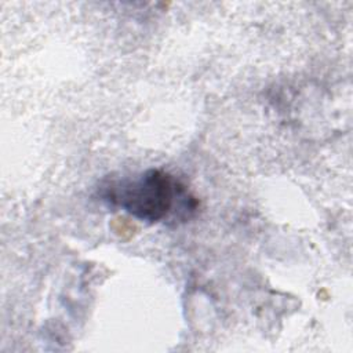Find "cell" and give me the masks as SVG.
Returning <instances> with one entry per match:
<instances>
[{
	"instance_id": "obj_1",
	"label": "cell",
	"mask_w": 353,
	"mask_h": 353,
	"mask_svg": "<svg viewBox=\"0 0 353 353\" xmlns=\"http://www.w3.org/2000/svg\"><path fill=\"white\" fill-rule=\"evenodd\" d=\"M101 190L103 200L149 223L164 221L178 207L186 212L196 210V200L186 188L157 168H150L132 179L109 182Z\"/></svg>"
}]
</instances>
